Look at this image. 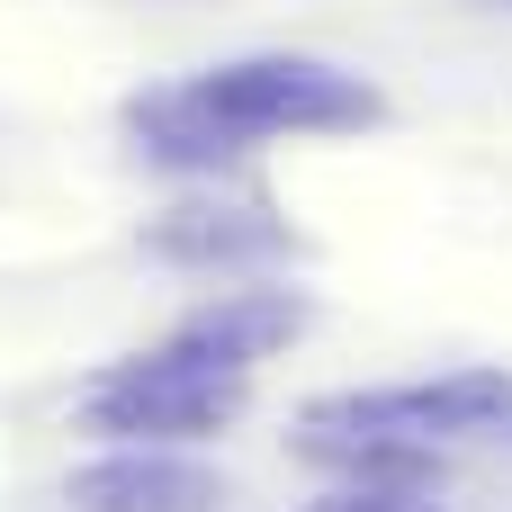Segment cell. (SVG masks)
Masks as SVG:
<instances>
[{
  "instance_id": "6da1fadb",
  "label": "cell",
  "mask_w": 512,
  "mask_h": 512,
  "mask_svg": "<svg viewBox=\"0 0 512 512\" xmlns=\"http://www.w3.org/2000/svg\"><path fill=\"white\" fill-rule=\"evenodd\" d=\"M387 99L342 72V63H315V54H243V63H216L180 90H162L153 108H135V135L171 162H225V153H252V144H297V135H360L378 126Z\"/></svg>"
},
{
  "instance_id": "7a4b0ae2",
  "label": "cell",
  "mask_w": 512,
  "mask_h": 512,
  "mask_svg": "<svg viewBox=\"0 0 512 512\" xmlns=\"http://www.w3.org/2000/svg\"><path fill=\"white\" fill-rule=\"evenodd\" d=\"M324 441H351L360 468H414L423 450L477 441L512 423V378L504 369H450V378H405V387H369V396H333L306 414Z\"/></svg>"
},
{
  "instance_id": "3957f363",
  "label": "cell",
  "mask_w": 512,
  "mask_h": 512,
  "mask_svg": "<svg viewBox=\"0 0 512 512\" xmlns=\"http://www.w3.org/2000/svg\"><path fill=\"white\" fill-rule=\"evenodd\" d=\"M243 387H252L243 369H216V360L162 342V351L117 360V369L90 387V432L117 441V450H189V441L234 432Z\"/></svg>"
},
{
  "instance_id": "277c9868",
  "label": "cell",
  "mask_w": 512,
  "mask_h": 512,
  "mask_svg": "<svg viewBox=\"0 0 512 512\" xmlns=\"http://www.w3.org/2000/svg\"><path fill=\"white\" fill-rule=\"evenodd\" d=\"M63 504L72 512H216L225 486L180 450H108V459L72 468Z\"/></svg>"
},
{
  "instance_id": "5b68a950",
  "label": "cell",
  "mask_w": 512,
  "mask_h": 512,
  "mask_svg": "<svg viewBox=\"0 0 512 512\" xmlns=\"http://www.w3.org/2000/svg\"><path fill=\"white\" fill-rule=\"evenodd\" d=\"M288 333H297V297H279V288H234V297H216L207 315H189L171 342L198 351V360H216V369H243V378H252Z\"/></svg>"
},
{
  "instance_id": "8992f818",
  "label": "cell",
  "mask_w": 512,
  "mask_h": 512,
  "mask_svg": "<svg viewBox=\"0 0 512 512\" xmlns=\"http://www.w3.org/2000/svg\"><path fill=\"white\" fill-rule=\"evenodd\" d=\"M315 512H441L432 486H414L405 468H360V486H333Z\"/></svg>"
}]
</instances>
